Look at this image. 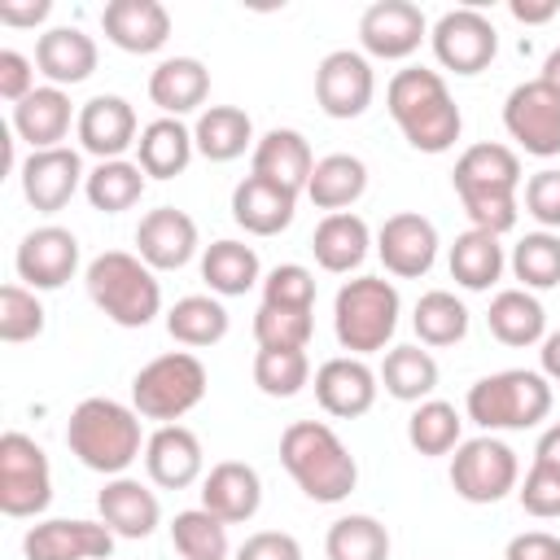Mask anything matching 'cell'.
Masks as SVG:
<instances>
[{"label":"cell","instance_id":"6da1fadb","mask_svg":"<svg viewBox=\"0 0 560 560\" xmlns=\"http://www.w3.org/2000/svg\"><path fill=\"white\" fill-rule=\"evenodd\" d=\"M455 197L472 228L503 236L521 219V153L499 140L468 144L451 171Z\"/></svg>","mask_w":560,"mask_h":560},{"label":"cell","instance_id":"7a4b0ae2","mask_svg":"<svg viewBox=\"0 0 560 560\" xmlns=\"http://www.w3.org/2000/svg\"><path fill=\"white\" fill-rule=\"evenodd\" d=\"M385 109L416 153H446V149H455V140L464 131V114H459L446 79L424 66L394 70V79L385 88Z\"/></svg>","mask_w":560,"mask_h":560},{"label":"cell","instance_id":"3957f363","mask_svg":"<svg viewBox=\"0 0 560 560\" xmlns=\"http://www.w3.org/2000/svg\"><path fill=\"white\" fill-rule=\"evenodd\" d=\"M144 429H140V411L118 402V398H83L70 420H66V446L70 455L101 472V477H122L140 455H144Z\"/></svg>","mask_w":560,"mask_h":560},{"label":"cell","instance_id":"277c9868","mask_svg":"<svg viewBox=\"0 0 560 560\" xmlns=\"http://www.w3.org/2000/svg\"><path fill=\"white\" fill-rule=\"evenodd\" d=\"M280 464L311 503H341L359 486L350 446L324 420H293L280 433Z\"/></svg>","mask_w":560,"mask_h":560},{"label":"cell","instance_id":"5b68a950","mask_svg":"<svg viewBox=\"0 0 560 560\" xmlns=\"http://www.w3.org/2000/svg\"><path fill=\"white\" fill-rule=\"evenodd\" d=\"M83 284H88V298L92 306L118 324V328H144L153 324V315L162 311V284H158V271L140 258V254H127V249H105L88 262L83 271Z\"/></svg>","mask_w":560,"mask_h":560},{"label":"cell","instance_id":"8992f818","mask_svg":"<svg viewBox=\"0 0 560 560\" xmlns=\"http://www.w3.org/2000/svg\"><path fill=\"white\" fill-rule=\"evenodd\" d=\"M398 315H402V298H398L394 280H385V276H354L332 298L337 346L346 354H354V359H368V354H376V350H385L394 341Z\"/></svg>","mask_w":560,"mask_h":560},{"label":"cell","instance_id":"52a82bcc","mask_svg":"<svg viewBox=\"0 0 560 560\" xmlns=\"http://www.w3.org/2000/svg\"><path fill=\"white\" fill-rule=\"evenodd\" d=\"M464 411L477 429L503 433V429H534L551 411V381L529 368H503L468 385Z\"/></svg>","mask_w":560,"mask_h":560},{"label":"cell","instance_id":"ba28073f","mask_svg":"<svg viewBox=\"0 0 560 560\" xmlns=\"http://www.w3.org/2000/svg\"><path fill=\"white\" fill-rule=\"evenodd\" d=\"M206 363L192 350H166L131 376V407L140 411V420L175 424L206 398Z\"/></svg>","mask_w":560,"mask_h":560},{"label":"cell","instance_id":"9c48e42d","mask_svg":"<svg viewBox=\"0 0 560 560\" xmlns=\"http://www.w3.org/2000/svg\"><path fill=\"white\" fill-rule=\"evenodd\" d=\"M516 486H521V459L503 438L481 433V438H468V442L455 446V455H451V490L464 503H499Z\"/></svg>","mask_w":560,"mask_h":560},{"label":"cell","instance_id":"30bf717a","mask_svg":"<svg viewBox=\"0 0 560 560\" xmlns=\"http://www.w3.org/2000/svg\"><path fill=\"white\" fill-rule=\"evenodd\" d=\"M52 503V468L35 438L9 429L0 438V512L13 521L39 516Z\"/></svg>","mask_w":560,"mask_h":560},{"label":"cell","instance_id":"8fae6325","mask_svg":"<svg viewBox=\"0 0 560 560\" xmlns=\"http://www.w3.org/2000/svg\"><path fill=\"white\" fill-rule=\"evenodd\" d=\"M429 44L442 70L455 74H481L494 52H499V31L481 9H446L433 26H429Z\"/></svg>","mask_w":560,"mask_h":560},{"label":"cell","instance_id":"7c38bea8","mask_svg":"<svg viewBox=\"0 0 560 560\" xmlns=\"http://www.w3.org/2000/svg\"><path fill=\"white\" fill-rule=\"evenodd\" d=\"M503 131L529 158H560V96L542 83H516L503 101Z\"/></svg>","mask_w":560,"mask_h":560},{"label":"cell","instance_id":"4fadbf2b","mask_svg":"<svg viewBox=\"0 0 560 560\" xmlns=\"http://www.w3.org/2000/svg\"><path fill=\"white\" fill-rule=\"evenodd\" d=\"M376 96V70L363 52L354 48H332L319 66H315V101L328 118L350 122L363 118L368 105Z\"/></svg>","mask_w":560,"mask_h":560},{"label":"cell","instance_id":"5bb4252c","mask_svg":"<svg viewBox=\"0 0 560 560\" xmlns=\"http://www.w3.org/2000/svg\"><path fill=\"white\" fill-rule=\"evenodd\" d=\"M429 39V22L411 0H376L359 13V44L363 57L376 61H407Z\"/></svg>","mask_w":560,"mask_h":560},{"label":"cell","instance_id":"9a60e30c","mask_svg":"<svg viewBox=\"0 0 560 560\" xmlns=\"http://www.w3.org/2000/svg\"><path fill=\"white\" fill-rule=\"evenodd\" d=\"M13 271L35 293L61 289L79 271V236L70 228H57V223H44V228L26 232L18 254H13Z\"/></svg>","mask_w":560,"mask_h":560},{"label":"cell","instance_id":"2e32d148","mask_svg":"<svg viewBox=\"0 0 560 560\" xmlns=\"http://www.w3.org/2000/svg\"><path fill=\"white\" fill-rule=\"evenodd\" d=\"M22 556L26 560H109L114 529L105 521H83V516L35 521L22 538Z\"/></svg>","mask_w":560,"mask_h":560},{"label":"cell","instance_id":"e0dca14e","mask_svg":"<svg viewBox=\"0 0 560 560\" xmlns=\"http://www.w3.org/2000/svg\"><path fill=\"white\" fill-rule=\"evenodd\" d=\"M18 179H22V197H26L39 214H57V210H66L70 197L88 184V171H83L79 149L57 144V149L26 153Z\"/></svg>","mask_w":560,"mask_h":560},{"label":"cell","instance_id":"ac0fdd59","mask_svg":"<svg viewBox=\"0 0 560 560\" xmlns=\"http://www.w3.org/2000/svg\"><path fill=\"white\" fill-rule=\"evenodd\" d=\"M438 228L420 210H398L381 223L376 232V258L385 262L389 276L398 280H420L438 262Z\"/></svg>","mask_w":560,"mask_h":560},{"label":"cell","instance_id":"d6986e66","mask_svg":"<svg viewBox=\"0 0 560 560\" xmlns=\"http://www.w3.org/2000/svg\"><path fill=\"white\" fill-rule=\"evenodd\" d=\"M74 136H79V149H83V153H92L96 162H114V158H122L127 149H136V140H140V118H136V109H131L127 96L101 92V96H92V101L79 105Z\"/></svg>","mask_w":560,"mask_h":560},{"label":"cell","instance_id":"ffe728a7","mask_svg":"<svg viewBox=\"0 0 560 560\" xmlns=\"http://www.w3.org/2000/svg\"><path fill=\"white\" fill-rule=\"evenodd\" d=\"M201 236H197V219L175 210V206H158L149 214H140L136 223V254L153 267V271H179L197 258Z\"/></svg>","mask_w":560,"mask_h":560},{"label":"cell","instance_id":"44dd1931","mask_svg":"<svg viewBox=\"0 0 560 560\" xmlns=\"http://www.w3.org/2000/svg\"><path fill=\"white\" fill-rule=\"evenodd\" d=\"M376 389H381V376L354 354H337L315 368V402L337 420L368 416L376 402Z\"/></svg>","mask_w":560,"mask_h":560},{"label":"cell","instance_id":"7402d4cb","mask_svg":"<svg viewBox=\"0 0 560 560\" xmlns=\"http://www.w3.org/2000/svg\"><path fill=\"white\" fill-rule=\"evenodd\" d=\"M101 31L114 48L149 57L171 39V13L162 0H109L101 9Z\"/></svg>","mask_w":560,"mask_h":560},{"label":"cell","instance_id":"603a6c76","mask_svg":"<svg viewBox=\"0 0 560 560\" xmlns=\"http://www.w3.org/2000/svg\"><path fill=\"white\" fill-rule=\"evenodd\" d=\"M206 468L201 438L184 424H158L144 442V472L162 490H188Z\"/></svg>","mask_w":560,"mask_h":560},{"label":"cell","instance_id":"cb8c5ba5","mask_svg":"<svg viewBox=\"0 0 560 560\" xmlns=\"http://www.w3.org/2000/svg\"><path fill=\"white\" fill-rule=\"evenodd\" d=\"M201 508L214 512L223 525H245L262 508V477L245 459H219L201 477Z\"/></svg>","mask_w":560,"mask_h":560},{"label":"cell","instance_id":"d4e9b609","mask_svg":"<svg viewBox=\"0 0 560 560\" xmlns=\"http://www.w3.org/2000/svg\"><path fill=\"white\" fill-rule=\"evenodd\" d=\"M298 197L302 192H293L284 184H271L262 175H245L232 188V219L249 236H280L298 214Z\"/></svg>","mask_w":560,"mask_h":560},{"label":"cell","instance_id":"484cf974","mask_svg":"<svg viewBox=\"0 0 560 560\" xmlns=\"http://www.w3.org/2000/svg\"><path fill=\"white\" fill-rule=\"evenodd\" d=\"M96 512L101 521L114 529V538H149L162 525V503L158 494L136 481V477H105L101 494H96Z\"/></svg>","mask_w":560,"mask_h":560},{"label":"cell","instance_id":"4316f807","mask_svg":"<svg viewBox=\"0 0 560 560\" xmlns=\"http://www.w3.org/2000/svg\"><path fill=\"white\" fill-rule=\"evenodd\" d=\"M101 61V48L88 31L79 26H48L35 39V70L52 83V88H74L83 79H92Z\"/></svg>","mask_w":560,"mask_h":560},{"label":"cell","instance_id":"83f0119b","mask_svg":"<svg viewBox=\"0 0 560 560\" xmlns=\"http://www.w3.org/2000/svg\"><path fill=\"white\" fill-rule=\"evenodd\" d=\"M70 122H79V109L70 105L66 88L44 83L26 101L13 105V122L9 127H13L18 140L31 144V153H39V149H57L70 136Z\"/></svg>","mask_w":560,"mask_h":560},{"label":"cell","instance_id":"f1b7e54d","mask_svg":"<svg viewBox=\"0 0 560 560\" xmlns=\"http://www.w3.org/2000/svg\"><path fill=\"white\" fill-rule=\"evenodd\" d=\"M315 171V153L311 140L293 127H271L258 136L254 153H249V175H262L271 184H284L293 192H306V179Z\"/></svg>","mask_w":560,"mask_h":560},{"label":"cell","instance_id":"f546056e","mask_svg":"<svg viewBox=\"0 0 560 560\" xmlns=\"http://www.w3.org/2000/svg\"><path fill=\"white\" fill-rule=\"evenodd\" d=\"M210 96V70L197 57H166L149 74V101L162 109V118L197 114Z\"/></svg>","mask_w":560,"mask_h":560},{"label":"cell","instance_id":"4dcf8cb0","mask_svg":"<svg viewBox=\"0 0 560 560\" xmlns=\"http://www.w3.org/2000/svg\"><path fill=\"white\" fill-rule=\"evenodd\" d=\"M372 245H376V241H372L368 223H363L354 210L324 214V219L315 223V232H311V254H315V262H319L324 271H332V276H350L354 267H363V258H368Z\"/></svg>","mask_w":560,"mask_h":560},{"label":"cell","instance_id":"1f68e13d","mask_svg":"<svg viewBox=\"0 0 560 560\" xmlns=\"http://www.w3.org/2000/svg\"><path fill=\"white\" fill-rule=\"evenodd\" d=\"M197 144H192V127H184V118H153L140 127L136 140V166L149 179H175L188 171Z\"/></svg>","mask_w":560,"mask_h":560},{"label":"cell","instance_id":"d6a6232c","mask_svg":"<svg viewBox=\"0 0 560 560\" xmlns=\"http://www.w3.org/2000/svg\"><path fill=\"white\" fill-rule=\"evenodd\" d=\"M486 328H490L494 341H503L512 350L542 346V337H547V311H542V302L529 289H499L490 298Z\"/></svg>","mask_w":560,"mask_h":560},{"label":"cell","instance_id":"836d02e7","mask_svg":"<svg viewBox=\"0 0 560 560\" xmlns=\"http://www.w3.org/2000/svg\"><path fill=\"white\" fill-rule=\"evenodd\" d=\"M192 144L206 162H236L245 149L254 153V122L241 105H206L192 122Z\"/></svg>","mask_w":560,"mask_h":560},{"label":"cell","instance_id":"e575fe53","mask_svg":"<svg viewBox=\"0 0 560 560\" xmlns=\"http://www.w3.org/2000/svg\"><path fill=\"white\" fill-rule=\"evenodd\" d=\"M201 280H206V289L214 298H245L254 284H262V262H258L254 245L223 236V241L206 245V254H201Z\"/></svg>","mask_w":560,"mask_h":560},{"label":"cell","instance_id":"d590c367","mask_svg":"<svg viewBox=\"0 0 560 560\" xmlns=\"http://www.w3.org/2000/svg\"><path fill=\"white\" fill-rule=\"evenodd\" d=\"M368 192V162L354 153H328L315 162L311 179H306V197L315 201V210L341 214L350 210L359 197Z\"/></svg>","mask_w":560,"mask_h":560},{"label":"cell","instance_id":"8d00e7d4","mask_svg":"<svg viewBox=\"0 0 560 560\" xmlns=\"http://www.w3.org/2000/svg\"><path fill=\"white\" fill-rule=\"evenodd\" d=\"M446 267H451V280L468 293H486L490 284H499L508 258H503V245L499 236L481 232V228H468L455 236L451 254H446Z\"/></svg>","mask_w":560,"mask_h":560},{"label":"cell","instance_id":"74e56055","mask_svg":"<svg viewBox=\"0 0 560 560\" xmlns=\"http://www.w3.org/2000/svg\"><path fill=\"white\" fill-rule=\"evenodd\" d=\"M232 319H228V306L214 298V293H188L179 298L171 311H166V332L188 346V350H206V346H219L228 337Z\"/></svg>","mask_w":560,"mask_h":560},{"label":"cell","instance_id":"f35d334b","mask_svg":"<svg viewBox=\"0 0 560 560\" xmlns=\"http://www.w3.org/2000/svg\"><path fill=\"white\" fill-rule=\"evenodd\" d=\"M381 385L398 402H424L438 389V359L416 341V346H389L381 359Z\"/></svg>","mask_w":560,"mask_h":560},{"label":"cell","instance_id":"ab89813d","mask_svg":"<svg viewBox=\"0 0 560 560\" xmlns=\"http://www.w3.org/2000/svg\"><path fill=\"white\" fill-rule=\"evenodd\" d=\"M144 184H149V175H144L136 162L114 158V162H96V166L88 171L83 197H88V206L101 210V214H122V210H131V206L144 197Z\"/></svg>","mask_w":560,"mask_h":560},{"label":"cell","instance_id":"60d3db41","mask_svg":"<svg viewBox=\"0 0 560 560\" xmlns=\"http://www.w3.org/2000/svg\"><path fill=\"white\" fill-rule=\"evenodd\" d=\"M407 442L416 455L433 459V455H451L464 442V416L455 411V402L446 398H424L416 402V411L407 416Z\"/></svg>","mask_w":560,"mask_h":560},{"label":"cell","instance_id":"b9f144b4","mask_svg":"<svg viewBox=\"0 0 560 560\" xmlns=\"http://www.w3.org/2000/svg\"><path fill=\"white\" fill-rule=\"evenodd\" d=\"M411 328L420 337V346H459L468 337V306L451 293V289H429L420 293L416 311H411Z\"/></svg>","mask_w":560,"mask_h":560},{"label":"cell","instance_id":"7bdbcfd3","mask_svg":"<svg viewBox=\"0 0 560 560\" xmlns=\"http://www.w3.org/2000/svg\"><path fill=\"white\" fill-rule=\"evenodd\" d=\"M324 556L328 560H389V529L368 512L337 516L328 525Z\"/></svg>","mask_w":560,"mask_h":560},{"label":"cell","instance_id":"ee69618b","mask_svg":"<svg viewBox=\"0 0 560 560\" xmlns=\"http://www.w3.org/2000/svg\"><path fill=\"white\" fill-rule=\"evenodd\" d=\"M512 276L521 280V289L538 293V289H556L560 284V232H525L516 245H512V258H508Z\"/></svg>","mask_w":560,"mask_h":560},{"label":"cell","instance_id":"f6af8a7d","mask_svg":"<svg viewBox=\"0 0 560 560\" xmlns=\"http://www.w3.org/2000/svg\"><path fill=\"white\" fill-rule=\"evenodd\" d=\"M171 542L184 560H228L232 542H228V525L206 512V508H188V512H175L171 521Z\"/></svg>","mask_w":560,"mask_h":560},{"label":"cell","instance_id":"bcb514c9","mask_svg":"<svg viewBox=\"0 0 560 560\" xmlns=\"http://www.w3.org/2000/svg\"><path fill=\"white\" fill-rule=\"evenodd\" d=\"M254 385L267 398H298L311 385L306 350H258L254 354Z\"/></svg>","mask_w":560,"mask_h":560},{"label":"cell","instance_id":"7dc6e473","mask_svg":"<svg viewBox=\"0 0 560 560\" xmlns=\"http://www.w3.org/2000/svg\"><path fill=\"white\" fill-rule=\"evenodd\" d=\"M315 332L311 311H284V306H258L254 311V341L258 350H306Z\"/></svg>","mask_w":560,"mask_h":560},{"label":"cell","instance_id":"c3c4849f","mask_svg":"<svg viewBox=\"0 0 560 560\" xmlns=\"http://www.w3.org/2000/svg\"><path fill=\"white\" fill-rule=\"evenodd\" d=\"M44 324H48V315H44V302L35 298V289H26V284L0 289V341H9V346L35 341L44 332Z\"/></svg>","mask_w":560,"mask_h":560},{"label":"cell","instance_id":"681fc988","mask_svg":"<svg viewBox=\"0 0 560 560\" xmlns=\"http://www.w3.org/2000/svg\"><path fill=\"white\" fill-rule=\"evenodd\" d=\"M262 302L284 311H315V271L302 262H280L262 276Z\"/></svg>","mask_w":560,"mask_h":560},{"label":"cell","instance_id":"f907efd6","mask_svg":"<svg viewBox=\"0 0 560 560\" xmlns=\"http://www.w3.org/2000/svg\"><path fill=\"white\" fill-rule=\"evenodd\" d=\"M525 214L542 232H560V171L542 166L525 179Z\"/></svg>","mask_w":560,"mask_h":560},{"label":"cell","instance_id":"816d5d0a","mask_svg":"<svg viewBox=\"0 0 560 560\" xmlns=\"http://www.w3.org/2000/svg\"><path fill=\"white\" fill-rule=\"evenodd\" d=\"M516 499H521V508H525L534 521H556V516H560V472L529 464L525 481L516 486Z\"/></svg>","mask_w":560,"mask_h":560},{"label":"cell","instance_id":"f5cc1de1","mask_svg":"<svg viewBox=\"0 0 560 560\" xmlns=\"http://www.w3.org/2000/svg\"><path fill=\"white\" fill-rule=\"evenodd\" d=\"M236 560H302V542L289 529H258L236 547Z\"/></svg>","mask_w":560,"mask_h":560},{"label":"cell","instance_id":"db71d44e","mask_svg":"<svg viewBox=\"0 0 560 560\" xmlns=\"http://www.w3.org/2000/svg\"><path fill=\"white\" fill-rule=\"evenodd\" d=\"M31 92H35V61L18 48H0V96L9 105H18Z\"/></svg>","mask_w":560,"mask_h":560},{"label":"cell","instance_id":"11a10c76","mask_svg":"<svg viewBox=\"0 0 560 560\" xmlns=\"http://www.w3.org/2000/svg\"><path fill=\"white\" fill-rule=\"evenodd\" d=\"M503 560H560V538L551 529H525L508 538Z\"/></svg>","mask_w":560,"mask_h":560},{"label":"cell","instance_id":"9f6ffc18","mask_svg":"<svg viewBox=\"0 0 560 560\" xmlns=\"http://www.w3.org/2000/svg\"><path fill=\"white\" fill-rule=\"evenodd\" d=\"M52 4L48 0H31V4H0V22L4 26H39L48 22Z\"/></svg>","mask_w":560,"mask_h":560},{"label":"cell","instance_id":"6f0895ef","mask_svg":"<svg viewBox=\"0 0 560 560\" xmlns=\"http://www.w3.org/2000/svg\"><path fill=\"white\" fill-rule=\"evenodd\" d=\"M508 13L516 22H525V26H542V22H551L560 13V0H512Z\"/></svg>","mask_w":560,"mask_h":560},{"label":"cell","instance_id":"680465c9","mask_svg":"<svg viewBox=\"0 0 560 560\" xmlns=\"http://www.w3.org/2000/svg\"><path fill=\"white\" fill-rule=\"evenodd\" d=\"M534 464L560 472V420H556L551 429H542V438H538V446H534Z\"/></svg>","mask_w":560,"mask_h":560},{"label":"cell","instance_id":"91938a15","mask_svg":"<svg viewBox=\"0 0 560 560\" xmlns=\"http://www.w3.org/2000/svg\"><path fill=\"white\" fill-rule=\"evenodd\" d=\"M538 372L547 381H560V328L542 337V350H538Z\"/></svg>","mask_w":560,"mask_h":560},{"label":"cell","instance_id":"94428289","mask_svg":"<svg viewBox=\"0 0 560 560\" xmlns=\"http://www.w3.org/2000/svg\"><path fill=\"white\" fill-rule=\"evenodd\" d=\"M538 79H542V83H547V88H551V92L560 96V44H556V48L547 52V61H542V70H538Z\"/></svg>","mask_w":560,"mask_h":560}]
</instances>
